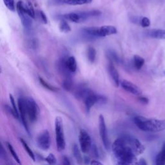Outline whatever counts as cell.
Returning a JSON list of instances; mask_svg holds the SVG:
<instances>
[{
	"label": "cell",
	"mask_w": 165,
	"mask_h": 165,
	"mask_svg": "<svg viewBox=\"0 0 165 165\" xmlns=\"http://www.w3.org/2000/svg\"><path fill=\"white\" fill-rule=\"evenodd\" d=\"M145 150V147L139 140L130 136L118 138L112 145V152L118 160V164L122 165L136 164L137 156Z\"/></svg>",
	"instance_id": "cell-1"
},
{
	"label": "cell",
	"mask_w": 165,
	"mask_h": 165,
	"mask_svg": "<svg viewBox=\"0 0 165 165\" xmlns=\"http://www.w3.org/2000/svg\"><path fill=\"white\" fill-rule=\"evenodd\" d=\"M136 125L141 130L149 132H159L165 130V119L146 118L137 115L134 119Z\"/></svg>",
	"instance_id": "cell-2"
},
{
	"label": "cell",
	"mask_w": 165,
	"mask_h": 165,
	"mask_svg": "<svg viewBox=\"0 0 165 165\" xmlns=\"http://www.w3.org/2000/svg\"><path fill=\"white\" fill-rule=\"evenodd\" d=\"M55 132H56V141L57 150L59 152L63 151L65 148V139L64 135L63 119L61 117H56L55 119Z\"/></svg>",
	"instance_id": "cell-3"
},
{
	"label": "cell",
	"mask_w": 165,
	"mask_h": 165,
	"mask_svg": "<svg viewBox=\"0 0 165 165\" xmlns=\"http://www.w3.org/2000/svg\"><path fill=\"white\" fill-rule=\"evenodd\" d=\"M26 98V106L29 120L31 123H34L38 120L40 115V108L35 100L30 97Z\"/></svg>",
	"instance_id": "cell-4"
},
{
	"label": "cell",
	"mask_w": 165,
	"mask_h": 165,
	"mask_svg": "<svg viewBox=\"0 0 165 165\" xmlns=\"http://www.w3.org/2000/svg\"><path fill=\"white\" fill-rule=\"evenodd\" d=\"M18 107L19 112L20 118L22 121V123L25 127L26 131L29 134H30V130L28 125V115L27 111H26V98L23 97H21L18 100Z\"/></svg>",
	"instance_id": "cell-5"
},
{
	"label": "cell",
	"mask_w": 165,
	"mask_h": 165,
	"mask_svg": "<svg viewBox=\"0 0 165 165\" xmlns=\"http://www.w3.org/2000/svg\"><path fill=\"white\" fill-rule=\"evenodd\" d=\"M79 141L81 152L84 153H88L92 148V140L89 134L83 129L79 132Z\"/></svg>",
	"instance_id": "cell-6"
},
{
	"label": "cell",
	"mask_w": 165,
	"mask_h": 165,
	"mask_svg": "<svg viewBox=\"0 0 165 165\" xmlns=\"http://www.w3.org/2000/svg\"><path fill=\"white\" fill-rule=\"evenodd\" d=\"M23 4L24 3L22 2H18L16 4V10L25 29L26 30H29L31 29L32 25H33V21L31 20L32 18H30L24 11Z\"/></svg>",
	"instance_id": "cell-7"
},
{
	"label": "cell",
	"mask_w": 165,
	"mask_h": 165,
	"mask_svg": "<svg viewBox=\"0 0 165 165\" xmlns=\"http://www.w3.org/2000/svg\"><path fill=\"white\" fill-rule=\"evenodd\" d=\"M37 145L41 150L46 151L50 146V136L49 132L47 130L42 131L37 137Z\"/></svg>",
	"instance_id": "cell-8"
},
{
	"label": "cell",
	"mask_w": 165,
	"mask_h": 165,
	"mask_svg": "<svg viewBox=\"0 0 165 165\" xmlns=\"http://www.w3.org/2000/svg\"><path fill=\"white\" fill-rule=\"evenodd\" d=\"M99 134L101 138L102 142L103 143V145L106 150H108L109 149V140L108 137V133L107 130H106V123L105 118L103 115H100L99 118Z\"/></svg>",
	"instance_id": "cell-9"
},
{
	"label": "cell",
	"mask_w": 165,
	"mask_h": 165,
	"mask_svg": "<svg viewBox=\"0 0 165 165\" xmlns=\"http://www.w3.org/2000/svg\"><path fill=\"white\" fill-rule=\"evenodd\" d=\"M121 85L125 90L132 94L140 95L142 94V90L140 89V88L129 81L123 80L121 83Z\"/></svg>",
	"instance_id": "cell-10"
},
{
	"label": "cell",
	"mask_w": 165,
	"mask_h": 165,
	"mask_svg": "<svg viewBox=\"0 0 165 165\" xmlns=\"http://www.w3.org/2000/svg\"><path fill=\"white\" fill-rule=\"evenodd\" d=\"M117 33V29L114 26L105 25L102 26H97L98 37H106L113 35Z\"/></svg>",
	"instance_id": "cell-11"
},
{
	"label": "cell",
	"mask_w": 165,
	"mask_h": 165,
	"mask_svg": "<svg viewBox=\"0 0 165 165\" xmlns=\"http://www.w3.org/2000/svg\"><path fill=\"white\" fill-rule=\"evenodd\" d=\"M92 0H51L52 5H81L89 4Z\"/></svg>",
	"instance_id": "cell-12"
},
{
	"label": "cell",
	"mask_w": 165,
	"mask_h": 165,
	"mask_svg": "<svg viewBox=\"0 0 165 165\" xmlns=\"http://www.w3.org/2000/svg\"><path fill=\"white\" fill-rule=\"evenodd\" d=\"M98 99L99 95H97L92 92L83 100L84 103L85 108H86V111L87 113L90 112V110H91L92 107L94 105L98 103Z\"/></svg>",
	"instance_id": "cell-13"
},
{
	"label": "cell",
	"mask_w": 165,
	"mask_h": 165,
	"mask_svg": "<svg viewBox=\"0 0 165 165\" xmlns=\"http://www.w3.org/2000/svg\"><path fill=\"white\" fill-rule=\"evenodd\" d=\"M108 70H109V73L110 75L112 77V81L115 84V86L116 87H118L119 85V73L118 72V70L115 68V67H114V64L112 63V62H110L109 63L108 65Z\"/></svg>",
	"instance_id": "cell-14"
},
{
	"label": "cell",
	"mask_w": 165,
	"mask_h": 165,
	"mask_svg": "<svg viewBox=\"0 0 165 165\" xmlns=\"http://www.w3.org/2000/svg\"><path fill=\"white\" fill-rule=\"evenodd\" d=\"M146 35L149 38L159 40H165V30L163 29H152L148 30Z\"/></svg>",
	"instance_id": "cell-15"
},
{
	"label": "cell",
	"mask_w": 165,
	"mask_h": 165,
	"mask_svg": "<svg viewBox=\"0 0 165 165\" xmlns=\"http://www.w3.org/2000/svg\"><path fill=\"white\" fill-rule=\"evenodd\" d=\"M93 92L89 88L84 87V86L80 87L77 88L76 91L75 92V96L78 99H83L84 100L86 98L88 95L90 94H92Z\"/></svg>",
	"instance_id": "cell-16"
},
{
	"label": "cell",
	"mask_w": 165,
	"mask_h": 165,
	"mask_svg": "<svg viewBox=\"0 0 165 165\" xmlns=\"http://www.w3.org/2000/svg\"><path fill=\"white\" fill-rule=\"evenodd\" d=\"M65 65L68 70L70 72H75L77 70V63L76 58L70 56L65 60Z\"/></svg>",
	"instance_id": "cell-17"
},
{
	"label": "cell",
	"mask_w": 165,
	"mask_h": 165,
	"mask_svg": "<svg viewBox=\"0 0 165 165\" xmlns=\"http://www.w3.org/2000/svg\"><path fill=\"white\" fill-rule=\"evenodd\" d=\"M156 164L157 165L165 164V143L162 146L161 151L159 152L156 158Z\"/></svg>",
	"instance_id": "cell-18"
},
{
	"label": "cell",
	"mask_w": 165,
	"mask_h": 165,
	"mask_svg": "<svg viewBox=\"0 0 165 165\" xmlns=\"http://www.w3.org/2000/svg\"><path fill=\"white\" fill-rule=\"evenodd\" d=\"M72 152H73V154L74 156L75 157V159H76V161L77 162L78 164H82L83 163V157L81 153L80 150L79 149V147L77 145H74L73 147H72Z\"/></svg>",
	"instance_id": "cell-19"
},
{
	"label": "cell",
	"mask_w": 165,
	"mask_h": 165,
	"mask_svg": "<svg viewBox=\"0 0 165 165\" xmlns=\"http://www.w3.org/2000/svg\"><path fill=\"white\" fill-rule=\"evenodd\" d=\"M145 62V60L141 56L139 55H135L134 56V65L137 70H140L144 65Z\"/></svg>",
	"instance_id": "cell-20"
},
{
	"label": "cell",
	"mask_w": 165,
	"mask_h": 165,
	"mask_svg": "<svg viewBox=\"0 0 165 165\" xmlns=\"http://www.w3.org/2000/svg\"><path fill=\"white\" fill-rule=\"evenodd\" d=\"M20 142L21 143V144H22L26 152V153H28V155L29 156V157L33 159V160L34 161H36V157H35V155L34 152H33V150H31L29 146V145H27V143H26L23 139H22V138H20Z\"/></svg>",
	"instance_id": "cell-21"
},
{
	"label": "cell",
	"mask_w": 165,
	"mask_h": 165,
	"mask_svg": "<svg viewBox=\"0 0 165 165\" xmlns=\"http://www.w3.org/2000/svg\"><path fill=\"white\" fill-rule=\"evenodd\" d=\"M87 56L88 60L90 63H93L95 61V58H96V50H95L94 47L90 46L88 48L87 51Z\"/></svg>",
	"instance_id": "cell-22"
},
{
	"label": "cell",
	"mask_w": 165,
	"mask_h": 165,
	"mask_svg": "<svg viewBox=\"0 0 165 165\" xmlns=\"http://www.w3.org/2000/svg\"><path fill=\"white\" fill-rule=\"evenodd\" d=\"M23 10L25 12V13L27 14L29 16L32 18L34 19L35 18V12L34 10L33 9V5H31L30 2H29V5H26L23 4Z\"/></svg>",
	"instance_id": "cell-23"
},
{
	"label": "cell",
	"mask_w": 165,
	"mask_h": 165,
	"mask_svg": "<svg viewBox=\"0 0 165 165\" xmlns=\"http://www.w3.org/2000/svg\"><path fill=\"white\" fill-rule=\"evenodd\" d=\"M62 87L63 89H65L67 91H70L73 87V82L70 77H67L63 80L62 83Z\"/></svg>",
	"instance_id": "cell-24"
},
{
	"label": "cell",
	"mask_w": 165,
	"mask_h": 165,
	"mask_svg": "<svg viewBox=\"0 0 165 165\" xmlns=\"http://www.w3.org/2000/svg\"><path fill=\"white\" fill-rule=\"evenodd\" d=\"M59 28L61 33H68L69 32L71 31V28L70 25L68 24V23L65 20H62L59 25Z\"/></svg>",
	"instance_id": "cell-25"
},
{
	"label": "cell",
	"mask_w": 165,
	"mask_h": 165,
	"mask_svg": "<svg viewBox=\"0 0 165 165\" xmlns=\"http://www.w3.org/2000/svg\"><path fill=\"white\" fill-rule=\"evenodd\" d=\"M39 81L41 83V84L42 85L43 87H44L45 88L48 89V90H49L50 91H52V92H57L58 90V88L54 87H53L52 86V85H50V84L48 83L46 81H45L43 79L41 78V77H39Z\"/></svg>",
	"instance_id": "cell-26"
},
{
	"label": "cell",
	"mask_w": 165,
	"mask_h": 165,
	"mask_svg": "<svg viewBox=\"0 0 165 165\" xmlns=\"http://www.w3.org/2000/svg\"><path fill=\"white\" fill-rule=\"evenodd\" d=\"M7 143V147L9 148V152H10V153H11L12 156L14 157V159L15 160V161H16L18 164H21V161H20V159L18 156V154L16 153V152L15 151L14 148H13V146L10 144L9 143Z\"/></svg>",
	"instance_id": "cell-27"
},
{
	"label": "cell",
	"mask_w": 165,
	"mask_h": 165,
	"mask_svg": "<svg viewBox=\"0 0 165 165\" xmlns=\"http://www.w3.org/2000/svg\"><path fill=\"white\" fill-rule=\"evenodd\" d=\"M3 2L7 8L10 10V11H15V6L14 0H3Z\"/></svg>",
	"instance_id": "cell-28"
},
{
	"label": "cell",
	"mask_w": 165,
	"mask_h": 165,
	"mask_svg": "<svg viewBox=\"0 0 165 165\" xmlns=\"http://www.w3.org/2000/svg\"><path fill=\"white\" fill-rule=\"evenodd\" d=\"M9 98H10V103H11V104L12 105V108L15 111V114H16L18 119H20V115H19V110H18V108H17L16 105H15V100H14V98L13 97V95L12 94H9Z\"/></svg>",
	"instance_id": "cell-29"
},
{
	"label": "cell",
	"mask_w": 165,
	"mask_h": 165,
	"mask_svg": "<svg viewBox=\"0 0 165 165\" xmlns=\"http://www.w3.org/2000/svg\"><path fill=\"white\" fill-rule=\"evenodd\" d=\"M45 160L49 164H54L56 163V158L53 153H50L49 155L45 159Z\"/></svg>",
	"instance_id": "cell-30"
},
{
	"label": "cell",
	"mask_w": 165,
	"mask_h": 165,
	"mask_svg": "<svg viewBox=\"0 0 165 165\" xmlns=\"http://www.w3.org/2000/svg\"><path fill=\"white\" fill-rule=\"evenodd\" d=\"M140 25L143 27H148L150 25V21L146 17H142L140 21Z\"/></svg>",
	"instance_id": "cell-31"
},
{
	"label": "cell",
	"mask_w": 165,
	"mask_h": 165,
	"mask_svg": "<svg viewBox=\"0 0 165 165\" xmlns=\"http://www.w3.org/2000/svg\"><path fill=\"white\" fill-rule=\"evenodd\" d=\"M29 46L31 49H36L38 46V41L35 39L31 40L29 41Z\"/></svg>",
	"instance_id": "cell-32"
},
{
	"label": "cell",
	"mask_w": 165,
	"mask_h": 165,
	"mask_svg": "<svg viewBox=\"0 0 165 165\" xmlns=\"http://www.w3.org/2000/svg\"><path fill=\"white\" fill-rule=\"evenodd\" d=\"M39 14H40V17L41 18V19L42 20L43 22L45 24H47L48 23V19L46 15H45V14L42 11V10H40L39 11Z\"/></svg>",
	"instance_id": "cell-33"
},
{
	"label": "cell",
	"mask_w": 165,
	"mask_h": 165,
	"mask_svg": "<svg viewBox=\"0 0 165 165\" xmlns=\"http://www.w3.org/2000/svg\"><path fill=\"white\" fill-rule=\"evenodd\" d=\"M109 56H110V58L113 61H117L118 60V56H117L114 52H109Z\"/></svg>",
	"instance_id": "cell-34"
},
{
	"label": "cell",
	"mask_w": 165,
	"mask_h": 165,
	"mask_svg": "<svg viewBox=\"0 0 165 165\" xmlns=\"http://www.w3.org/2000/svg\"><path fill=\"white\" fill-rule=\"evenodd\" d=\"M138 99H139V101L141 103H143V104H148L149 101L148 99L145 97H139L138 98Z\"/></svg>",
	"instance_id": "cell-35"
},
{
	"label": "cell",
	"mask_w": 165,
	"mask_h": 165,
	"mask_svg": "<svg viewBox=\"0 0 165 165\" xmlns=\"http://www.w3.org/2000/svg\"><path fill=\"white\" fill-rule=\"evenodd\" d=\"M63 164L65 165H70V162L68 160V159L65 156V157H63Z\"/></svg>",
	"instance_id": "cell-36"
},
{
	"label": "cell",
	"mask_w": 165,
	"mask_h": 165,
	"mask_svg": "<svg viewBox=\"0 0 165 165\" xmlns=\"http://www.w3.org/2000/svg\"><path fill=\"white\" fill-rule=\"evenodd\" d=\"M136 164H140V165H146V164H147V163L146 162L145 159L141 158V159H140V160H139V161L138 162V163L137 162Z\"/></svg>",
	"instance_id": "cell-37"
},
{
	"label": "cell",
	"mask_w": 165,
	"mask_h": 165,
	"mask_svg": "<svg viewBox=\"0 0 165 165\" xmlns=\"http://www.w3.org/2000/svg\"><path fill=\"white\" fill-rule=\"evenodd\" d=\"M90 164H103L102 163L99 162V161H97V160H92L91 162H90Z\"/></svg>",
	"instance_id": "cell-38"
},
{
	"label": "cell",
	"mask_w": 165,
	"mask_h": 165,
	"mask_svg": "<svg viewBox=\"0 0 165 165\" xmlns=\"http://www.w3.org/2000/svg\"><path fill=\"white\" fill-rule=\"evenodd\" d=\"M84 161L85 164H90V158L88 157H87V156H86V157H84Z\"/></svg>",
	"instance_id": "cell-39"
},
{
	"label": "cell",
	"mask_w": 165,
	"mask_h": 165,
	"mask_svg": "<svg viewBox=\"0 0 165 165\" xmlns=\"http://www.w3.org/2000/svg\"><path fill=\"white\" fill-rule=\"evenodd\" d=\"M164 74H165V72H164Z\"/></svg>",
	"instance_id": "cell-40"
}]
</instances>
